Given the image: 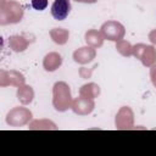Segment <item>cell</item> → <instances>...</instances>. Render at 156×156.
<instances>
[{
    "label": "cell",
    "mask_w": 156,
    "mask_h": 156,
    "mask_svg": "<svg viewBox=\"0 0 156 156\" xmlns=\"http://www.w3.org/2000/svg\"><path fill=\"white\" fill-rule=\"evenodd\" d=\"M69 11H71L69 0H55L51 6V15L55 20H58V21L66 20Z\"/></svg>",
    "instance_id": "1"
},
{
    "label": "cell",
    "mask_w": 156,
    "mask_h": 156,
    "mask_svg": "<svg viewBox=\"0 0 156 156\" xmlns=\"http://www.w3.org/2000/svg\"><path fill=\"white\" fill-rule=\"evenodd\" d=\"M32 7L38 11H43L48 7V0H32Z\"/></svg>",
    "instance_id": "2"
}]
</instances>
